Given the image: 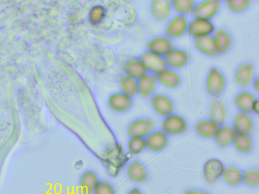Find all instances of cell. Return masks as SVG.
I'll return each instance as SVG.
<instances>
[{"mask_svg": "<svg viewBox=\"0 0 259 194\" xmlns=\"http://www.w3.org/2000/svg\"><path fill=\"white\" fill-rule=\"evenodd\" d=\"M224 165L218 159H210L204 163L203 167V176L207 183L213 185L221 178Z\"/></svg>", "mask_w": 259, "mask_h": 194, "instance_id": "obj_5", "label": "cell"}, {"mask_svg": "<svg viewBox=\"0 0 259 194\" xmlns=\"http://www.w3.org/2000/svg\"><path fill=\"white\" fill-rule=\"evenodd\" d=\"M141 61L146 67L147 71L156 74L168 68L165 58L152 52L145 53L141 58Z\"/></svg>", "mask_w": 259, "mask_h": 194, "instance_id": "obj_9", "label": "cell"}, {"mask_svg": "<svg viewBox=\"0 0 259 194\" xmlns=\"http://www.w3.org/2000/svg\"><path fill=\"white\" fill-rule=\"evenodd\" d=\"M252 112L255 113V114H259V100H256L253 103V106H252Z\"/></svg>", "mask_w": 259, "mask_h": 194, "instance_id": "obj_39", "label": "cell"}, {"mask_svg": "<svg viewBox=\"0 0 259 194\" xmlns=\"http://www.w3.org/2000/svg\"><path fill=\"white\" fill-rule=\"evenodd\" d=\"M127 175L132 182L142 183L148 179V170L140 161L133 160L128 165Z\"/></svg>", "mask_w": 259, "mask_h": 194, "instance_id": "obj_14", "label": "cell"}, {"mask_svg": "<svg viewBox=\"0 0 259 194\" xmlns=\"http://www.w3.org/2000/svg\"><path fill=\"white\" fill-rule=\"evenodd\" d=\"M188 20L184 15H179L171 20L166 27V34L171 38H177L188 31Z\"/></svg>", "mask_w": 259, "mask_h": 194, "instance_id": "obj_12", "label": "cell"}, {"mask_svg": "<svg viewBox=\"0 0 259 194\" xmlns=\"http://www.w3.org/2000/svg\"><path fill=\"white\" fill-rule=\"evenodd\" d=\"M253 87H254L255 90H256V91L259 92V77H257V78L256 79V80L253 81Z\"/></svg>", "mask_w": 259, "mask_h": 194, "instance_id": "obj_41", "label": "cell"}, {"mask_svg": "<svg viewBox=\"0 0 259 194\" xmlns=\"http://www.w3.org/2000/svg\"><path fill=\"white\" fill-rule=\"evenodd\" d=\"M145 139L146 149L152 152L164 150L169 143V136L162 130L152 131Z\"/></svg>", "mask_w": 259, "mask_h": 194, "instance_id": "obj_8", "label": "cell"}, {"mask_svg": "<svg viewBox=\"0 0 259 194\" xmlns=\"http://www.w3.org/2000/svg\"><path fill=\"white\" fill-rule=\"evenodd\" d=\"M157 80L168 88H175L180 84V77L175 71L165 69L156 74Z\"/></svg>", "mask_w": 259, "mask_h": 194, "instance_id": "obj_24", "label": "cell"}, {"mask_svg": "<svg viewBox=\"0 0 259 194\" xmlns=\"http://www.w3.org/2000/svg\"><path fill=\"white\" fill-rule=\"evenodd\" d=\"M122 93L132 98L138 93V80L129 76H123L120 80Z\"/></svg>", "mask_w": 259, "mask_h": 194, "instance_id": "obj_31", "label": "cell"}, {"mask_svg": "<svg viewBox=\"0 0 259 194\" xmlns=\"http://www.w3.org/2000/svg\"><path fill=\"white\" fill-rule=\"evenodd\" d=\"M243 183L250 188H256L259 185V171L250 169L243 173Z\"/></svg>", "mask_w": 259, "mask_h": 194, "instance_id": "obj_34", "label": "cell"}, {"mask_svg": "<svg viewBox=\"0 0 259 194\" xmlns=\"http://www.w3.org/2000/svg\"><path fill=\"white\" fill-rule=\"evenodd\" d=\"M102 160L108 175L116 177L129 161L127 154L119 144H112L105 149L102 154Z\"/></svg>", "mask_w": 259, "mask_h": 194, "instance_id": "obj_1", "label": "cell"}, {"mask_svg": "<svg viewBox=\"0 0 259 194\" xmlns=\"http://www.w3.org/2000/svg\"><path fill=\"white\" fill-rule=\"evenodd\" d=\"M184 194H209L206 191H203V190L199 189H189L185 191Z\"/></svg>", "mask_w": 259, "mask_h": 194, "instance_id": "obj_38", "label": "cell"}, {"mask_svg": "<svg viewBox=\"0 0 259 194\" xmlns=\"http://www.w3.org/2000/svg\"><path fill=\"white\" fill-rule=\"evenodd\" d=\"M127 148L130 154L133 155V156L140 154L146 149L145 138L130 137V140L128 143Z\"/></svg>", "mask_w": 259, "mask_h": 194, "instance_id": "obj_33", "label": "cell"}, {"mask_svg": "<svg viewBox=\"0 0 259 194\" xmlns=\"http://www.w3.org/2000/svg\"><path fill=\"white\" fill-rule=\"evenodd\" d=\"M148 49L149 52L163 57L173 49V44L168 37H155L148 43Z\"/></svg>", "mask_w": 259, "mask_h": 194, "instance_id": "obj_15", "label": "cell"}, {"mask_svg": "<svg viewBox=\"0 0 259 194\" xmlns=\"http://www.w3.org/2000/svg\"><path fill=\"white\" fill-rule=\"evenodd\" d=\"M152 106L157 114L166 117L173 113L174 103L166 95H154L152 98Z\"/></svg>", "mask_w": 259, "mask_h": 194, "instance_id": "obj_10", "label": "cell"}, {"mask_svg": "<svg viewBox=\"0 0 259 194\" xmlns=\"http://www.w3.org/2000/svg\"><path fill=\"white\" fill-rule=\"evenodd\" d=\"M237 133L233 126H222L217 130L214 139L220 147L225 148L233 143Z\"/></svg>", "mask_w": 259, "mask_h": 194, "instance_id": "obj_17", "label": "cell"}, {"mask_svg": "<svg viewBox=\"0 0 259 194\" xmlns=\"http://www.w3.org/2000/svg\"><path fill=\"white\" fill-rule=\"evenodd\" d=\"M108 105L113 112L119 113H126L132 108V100L124 93H113L108 100Z\"/></svg>", "mask_w": 259, "mask_h": 194, "instance_id": "obj_13", "label": "cell"}, {"mask_svg": "<svg viewBox=\"0 0 259 194\" xmlns=\"http://www.w3.org/2000/svg\"><path fill=\"white\" fill-rule=\"evenodd\" d=\"M256 100L253 93L249 91H243L237 95L234 103L240 111L250 113L252 112V106Z\"/></svg>", "mask_w": 259, "mask_h": 194, "instance_id": "obj_28", "label": "cell"}, {"mask_svg": "<svg viewBox=\"0 0 259 194\" xmlns=\"http://www.w3.org/2000/svg\"><path fill=\"white\" fill-rule=\"evenodd\" d=\"M157 81L158 80L155 75L147 73L138 80V93L143 97L151 96L156 89Z\"/></svg>", "mask_w": 259, "mask_h": 194, "instance_id": "obj_20", "label": "cell"}, {"mask_svg": "<svg viewBox=\"0 0 259 194\" xmlns=\"http://www.w3.org/2000/svg\"><path fill=\"white\" fill-rule=\"evenodd\" d=\"M226 86L224 74L215 67L210 69L207 77V91L211 96H217L223 93Z\"/></svg>", "mask_w": 259, "mask_h": 194, "instance_id": "obj_3", "label": "cell"}, {"mask_svg": "<svg viewBox=\"0 0 259 194\" xmlns=\"http://www.w3.org/2000/svg\"><path fill=\"white\" fill-rule=\"evenodd\" d=\"M106 11L104 7L102 5H96L90 10L89 14L90 22L93 25L100 24L106 17Z\"/></svg>", "mask_w": 259, "mask_h": 194, "instance_id": "obj_35", "label": "cell"}, {"mask_svg": "<svg viewBox=\"0 0 259 194\" xmlns=\"http://www.w3.org/2000/svg\"><path fill=\"white\" fill-rule=\"evenodd\" d=\"M254 72V67L250 63L240 66L237 69L235 74V80L237 84L240 87H248L253 82Z\"/></svg>", "mask_w": 259, "mask_h": 194, "instance_id": "obj_19", "label": "cell"}, {"mask_svg": "<svg viewBox=\"0 0 259 194\" xmlns=\"http://www.w3.org/2000/svg\"><path fill=\"white\" fill-rule=\"evenodd\" d=\"M188 33L190 36L198 37L210 36L214 31V26L211 20L195 18L188 24Z\"/></svg>", "mask_w": 259, "mask_h": 194, "instance_id": "obj_6", "label": "cell"}, {"mask_svg": "<svg viewBox=\"0 0 259 194\" xmlns=\"http://www.w3.org/2000/svg\"><path fill=\"white\" fill-rule=\"evenodd\" d=\"M93 194H116V191L111 184L100 181L95 187Z\"/></svg>", "mask_w": 259, "mask_h": 194, "instance_id": "obj_37", "label": "cell"}, {"mask_svg": "<svg viewBox=\"0 0 259 194\" xmlns=\"http://www.w3.org/2000/svg\"><path fill=\"white\" fill-rule=\"evenodd\" d=\"M124 70L126 75L137 80L145 75L148 71L141 60L138 59H132L127 61L125 64Z\"/></svg>", "mask_w": 259, "mask_h": 194, "instance_id": "obj_23", "label": "cell"}, {"mask_svg": "<svg viewBox=\"0 0 259 194\" xmlns=\"http://www.w3.org/2000/svg\"><path fill=\"white\" fill-rule=\"evenodd\" d=\"M220 126L214 123L211 119H203L195 126V132L198 136L207 139L214 138Z\"/></svg>", "mask_w": 259, "mask_h": 194, "instance_id": "obj_21", "label": "cell"}, {"mask_svg": "<svg viewBox=\"0 0 259 194\" xmlns=\"http://www.w3.org/2000/svg\"><path fill=\"white\" fill-rule=\"evenodd\" d=\"M210 119L217 126H224L227 120V109L224 102L219 99H216L210 107Z\"/></svg>", "mask_w": 259, "mask_h": 194, "instance_id": "obj_18", "label": "cell"}, {"mask_svg": "<svg viewBox=\"0 0 259 194\" xmlns=\"http://www.w3.org/2000/svg\"><path fill=\"white\" fill-rule=\"evenodd\" d=\"M161 130L168 136L183 134L188 130V123L182 116L172 113L163 120Z\"/></svg>", "mask_w": 259, "mask_h": 194, "instance_id": "obj_2", "label": "cell"}, {"mask_svg": "<svg viewBox=\"0 0 259 194\" xmlns=\"http://www.w3.org/2000/svg\"><path fill=\"white\" fill-rule=\"evenodd\" d=\"M251 3V0H228L227 5L231 11L234 12H241L245 11Z\"/></svg>", "mask_w": 259, "mask_h": 194, "instance_id": "obj_36", "label": "cell"}, {"mask_svg": "<svg viewBox=\"0 0 259 194\" xmlns=\"http://www.w3.org/2000/svg\"><path fill=\"white\" fill-rule=\"evenodd\" d=\"M171 5L182 15H189L195 8L193 0H171Z\"/></svg>", "mask_w": 259, "mask_h": 194, "instance_id": "obj_32", "label": "cell"}, {"mask_svg": "<svg viewBox=\"0 0 259 194\" xmlns=\"http://www.w3.org/2000/svg\"><path fill=\"white\" fill-rule=\"evenodd\" d=\"M233 127L237 133L251 135L254 131V121L250 113L240 111L234 117Z\"/></svg>", "mask_w": 259, "mask_h": 194, "instance_id": "obj_11", "label": "cell"}, {"mask_svg": "<svg viewBox=\"0 0 259 194\" xmlns=\"http://www.w3.org/2000/svg\"><path fill=\"white\" fill-rule=\"evenodd\" d=\"M227 1H228V0H227Z\"/></svg>", "mask_w": 259, "mask_h": 194, "instance_id": "obj_42", "label": "cell"}, {"mask_svg": "<svg viewBox=\"0 0 259 194\" xmlns=\"http://www.w3.org/2000/svg\"><path fill=\"white\" fill-rule=\"evenodd\" d=\"M243 173L238 168L227 166L224 167L221 178L227 185L233 187L238 186L243 183Z\"/></svg>", "mask_w": 259, "mask_h": 194, "instance_id": "obj_26", "label": "cell"}, {"mask_svg": "<svg viewBox=\"0 0 259 194\" xmlns=\"http://www.w3.org/2000/svg\"><path fill=\"white\" fill-rule=\"evenodd\" d=\"M97 175L91 171L83 174L80 180L81 190L83 194H93L95 187L98 183Z\"/></svg>", "mask_w": 259, "mask_h": 194, "instance_id": "obj_30", "label": "cell"}, {"mask_svg": "<svg viewBox=\"0 0 259 194\" xmlns=\"http://www.w3.org/2000/svg\"><path fill=\"white\" fill-rule=\"evenodd\" d=\"M155 128L153 120L148 118H141L133 121L127 129L130 137L145 138Z\"/></svg>", "mask_w": 259, "mask_h": 194, "instance_id": "obj_4", "label": "cell"}, {"mask_svg": "<svg viewBox=\"0 0 259 194\" xmlns=\"http://www.w3.org/2000/svg\"><path fill=\"white\" fill-rule=\"evenodd\" d=\"M171 0H153L152 4V12L156 19L165 20L171 11Z\"/></svg>", "mask_w": 259, "mask_h": 194, "instance_id": "obj_25", "label": "cell"}, {"mask_svg": "<svg viewBox=\"0 0 259 194\" xmlns=\"http://www.w3.org/2000/svg\"><path fill=\"white\" fill-rule=\"evenodd\" d=\"M233 144L235 149L243 154H249L253 151L254 147V143L250 135L243 134V133H237Z\"/></svg>", "mask_w": 259, "mask_h": 194, "instance_id": "obj_27", "label": "cell"}, {"mask_svg": "<svg viewBox=\"0 0 259 194\" xmlns=\"http://www.w3.org/2000/svg\"><path fill=\"white\" fill-rule=\"evenodd\" d=\"M195 47L199 51L209 57H217L220 54L213 37L210 36L198 37L195 40Z\"/></svg>", "mask_w": 259, "mask_h": 194, "instance_id": "obj_22", "label": "cell"}, {"mask_svg": "<svg viewBox=\"0 0 259 194\" xmlns=\"http://www.w3.org/2000/svg\"><path fill=\"white\" fill-rule=\"evenodd\" d=\"M165 60L167 65L169 67L173 68H179L188 64L189 57L187 52L184 50L173 49L165 56Z\"/></svg>", "mask_w": 259, "mask_h": 194, "instance_id": "obj_16", "label": "cell"}, {"mask_svg": "<svg viewBox=\"0 0 259 194\" xmlns=\"http://www.w3.org/2000/svg\"><path fill=\"white\" fill-rule=\"evenodd\" d=\"M221 6V0H204L195 6L193 14L195 18L211 20L217 15Z\"/></svg>", "mask_w": 259, "mask_h": 194, "instance_id": "obj_7", "label": "cell"}, {"mask_svg": "<svg viewBox=\"0 0 259 194\" xmlns=\"http://www.w3.org/2000/svg\"><path fill=\"white\" fill-rule=\"evenodd\" d=\"M212 37L220 53H225L230 50L232 45V40L231 37L227 31L222 29L217 30L214 31V36Z\"/></svg>", "mask_w": 259, "mask_h": 194, "instance_id": "obj_29", "label": "cell"}, {"mask_svg": "<svg viewBox=\"0 0 259 194\" xmlns=\"http://www.w3.org/2000/svg\"><path fill=\"white\" fill-rule=\"evenodd\" d=\"M127 194H143L142 191L139 189V188H132V190L129 191V192Z\"/></svg>", "mask_w": 259, "mask_h": 194, "instance_id": "obj_40", "label": "cell"}]
</instances>
